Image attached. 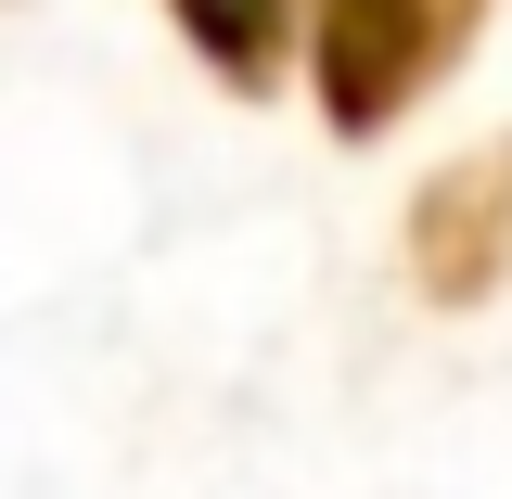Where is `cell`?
Wrapping results in <instances>:
<instances>
[{
  "instance_id": "6da1fadb",
  "label": "cell",
  "mask_w": 512,
  "mask_h": 499,
  "mask_svg": "<svg viewBox=\"0 0 512 499\" xmlns=\"http://www.w3.org/2000/svg\"><path fill=\"white\" fill-rule=\"evenodd\" d=\"M487 13H500V0H308L295 52H308L320 128H333V141H384L448 64L487 39Z\"/></svg>"
},
{
  "instance_id": "3957f363",
  "label": "cell",
  "mask_w": 512,
  "mask_h": 499,
  "mask_svg": "<svg viewBox=\"0 0 512 499\" xmlns=\"http://www.w3.org/2000/svg\"><path fill=\"white\" fill-rule=\"evenodd\" d=\"M167 26L192 39V64H205L218 90H269V77L295 64L308 0H167Z\"/></svg>"
},
{
  "instance_id": "7a4b0ae2",
  "label": "cell",
  "mask_w": 512,
  "mask_h": 499,
  "mask_svg": "<svg viewBox=\"0 0 512 499\" xmlns=\"http://www.w3.org/2000/svg\"><path fill=\"white\" fill-rule=\"evenodd\" d=\"M410 282L436 308H487L512 282V128L474 141V154H448L423 180V205H410Z\"/></svg>"
}]
</instances>
